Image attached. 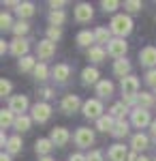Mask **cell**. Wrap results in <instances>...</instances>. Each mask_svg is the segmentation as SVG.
I'll list each match as a JSON object with an SVG mask.
<instances>
[{"mask_svg": "<svg viewBox=\"0 0 156 161\" xmlns=\"http://www.w3.org/2000/svg\"><path fill=\"white\" fill-rule=\"evenodd\" d=\"M109 30L113 35H118V39H124L133 30V19L128 15H116L111 19V24H109Z\"/></svg>", "mask_w": 156, "mask_h": 161, "instance_id": "cell-1", "label": "cell"}, {"mask_svg": "<svg viewBox=\"0 0 156 161\" xmlns=\"http://www.w3.org/2000/svg\"><path fill=\"white\" fill-rule=\"evenodd\" d=\"M75 144L79 146V148H90L92 144H94V133H92V129H77L75 131Z\"/></svg>", "mask_w": 156, "mask_h": 161, "instance_id": "cell-2", "label": "cell"}, {"mask_svg": "<svg viewBox=\"0 0 156 161\" xmlns=\"http://www.w3.org/2000/svg\"><path fill=\"white\" fill-rule=\"evenodd\" d=\"M131 120H133V125H135L137 129H143V127H148V125H152L150 112H148V110H141V108H135V110H133Z\"/></svg>", "mask_w": 156, "mask_h": 161, "instance_id": "cell-3", "label": "cell"}, {"mask_svg": "<svg viewBox=\"0 0 156 161\" xmlns=\"http://www.w3.org/2000/svg\"><path fill=\"white\" fill-rule=\"evenodd\" d=\"M84 114L88 116V118H101L103 116V105H101V101L98 99H88L84 103Z\"/></svg>", "mask_w": 156, "mask_h": 161, "instance_id": "cell-4", "label": "cell"}, {"mask_svg": "<svg viewBox=\"0 0 156 161\" xmlns=\"http://www.w3.org/2000/svg\"><path fill=\"white\" fill-rule=\"evenodd\" d=\"M126 41L124 39H111V43L107 45V52L113 56V58H118V60H122L124 58V54H126Z\"/></svg>", "mask_w": 156, "mask_h": 161, "instance_id": "cell-5", "label": "cell"}, {"mask_svg": "<svg viewBox=\"0 0 156 161\" xmlns=\"http://www.w3.org/2000/svg\"><path fill=\"white\" fill-rule=\"evenodd\" d=\"M122 92H124V97H137V92H139V80L135 75L124 77L122 80Z\"/></svg>", "mask_w": 156, "mask_h": 161, "instance_id": "cell-6", "label": "cell"}, {"mask_svg": "<svg viewBox=\"0 0 156 161\" xmlns=\"http://www.w3.org/2000/svg\"><path fill=\"white\" fill-rule=\"evenodd\" d=\"M36 54H39V58H41V60H49V58L56 54V43H54V41H49V39L41 41V43L36 45Z\"/></svg>", "mask_w": 156, "mask_h": 161, "instance_id": "cell-7", "label": "cell"}, {"mask_svg": "<svg viewBox=\"0 0 156 161\" xmlns=\"http://www.w3.org/2000/svg\"><path fill=\"white\" fill-rule=\"evenodd\" d=\"M9 110H11L13 114L24 116V112L28 110V99H26L24 95H15V97H11V101H9Z\"/></svg>", "mask_w": 156, "mask_h": 161, "instance_id": "cell-8", "label": "cell"}, {"mask_svg": "<svg viewBox=\"0 0 156 161\" xmlns=\"http://www.w3.org/2000/svg\"><path fill=\"white\" fill-rule=\"evenodd\" d=\"M49 116H51V105L49 103H36L32 108V118L39 123H45Z\"/></svg>", "mask_w": 156, "mask_h": 161, "instance_id": "cell-9", "label": "cell"}, {"mask_svg": "<svg viewBox=\"0 0 156 161\" xmlns=\"http://www.w3.org/2000/svg\"><path fill=\"white\" fill-rule=\"evenodd\" d=\"M51 142H54V146H64L69 140H71V133L64 129V127H56V129H51V137H49Z\"/></svg>", "mask_w": 156, "mask_h": 161, "instance_id": "cell-10", "label": "cell"}, {"mask_svg": "<svg viewBox=\"0 0 156 161\" xmlns=\"http://www.w3.org/2000/svg\"><path fill=\"white\" fill-rule=\"evenodd\" d=\"M92 15H94L92 4L81 2V4H77V7H75V19H77V22H90V19H92Z\"/></svg>", "mask_w": 156, "mask_h": 161, "instance_id": "cell-11", "label": "cell"}, {"mask_svg": "<svg viewBox=\"0 0 156 161\" xmlns=\"http://www.w3.org/2000/svg\"><path fill=\"white\" fill-rule=\"evenodd\" d=\"M128 150L124 144H113L111 148H109V161H126L128 159Z\"/></svg>", "mask_w": 156, "mask_h": 161, "instance_id": "cell-12", "label": "cell"}, {"mask_svg": "<svg viewBox=\"0 0 156 161\" xmlns=\"http://www.w3.org/2000/svg\"><path fill=\"white\" fill-rule=\"evenodd\" d=\"M79 105H81V101L77 95H66L64 99H62V110L66 112V114H73V112L79 110Z\"/></svg>", "mask_w": 156, "mask_h": 161, "instance_id": "cell-13", "label": "cell"}, {"mask_svg": "<svg viewBox=\"0 0 156 161\" xmlns=\"http://www.w3.org/2000/svg\"><path fill=\"white\" fill-rule=\"evenodd\" d=\"M139 58H141V64H145V67H154L156 64V47H152V45L143 47L141 54H139Z\"/></svg>", "mask_w": 156, "mask_h": 161, "instance_id": "cell-14", "label": "cell"}, {"mask_svg": "<svg viewBox=\"0 0 156 161\" xmlns=\"http://www.w3.org/2000/svg\"><path fill=\"white\" fill-rule=\"evenodd\" d=\"M28 47H30V45H28L26 39H15V41L11 43V54L24 58V56H28Z\"/></svg>", "mask_w": 156, "mask_h": 161, "instance_id": "cell-15", "label": "cell"}, {"mask_svg": "<svg viewBox=\"0 0 156 161\" xmlns=\"http://www.w3.org/2000/svg\"><path fill=\"white\" fill-rule=\"evenodd\" d=\"M96 127L101 129V131H105V133H111L113 131V127H116V118L107 114V116H101L98 120H96Z\"/></svg>", "mask_w": 156, "mask_h": 161, "instance_id": "cell-16", "label": "cell"}, {"mask_svg": "<svg viewBox=\"0 0 156 161\" xmlns=\"http://www.w3.org/2000/svg\"><path fill=\"white\" fill-rule=\"evenodd\" d=\"M113 73L118 75V77H122V80L128 77V73H131V62L124 60V58H122V60H116V64H113Z\"/></svg>", "mask_w": 156, "mask_h": 161, "instance_id": "cell-17", "label": "cell"}, {"mask_svg": "<svg viewBox=\"0 0 156 161\" xmlns=\"http://www.w3.org/2000/svg\"><path fill=\"white\" fill-rule=\"evenodd\" d=\"M54 148V142L47 140V137H41V140H36V153L39 155H43V157H49V153Z\"/></svg>", "mask_w": 156, "mask_h": 161, "instance_id": "cell-18", "label": "cell"}, {"mask_svg": "<svg viewBox=\"0 0 156 161\" xmlns=\"http://www.w3.org/2000/svg\"><path fill=\"white\" fill-rule=\"evenodd\" d=\"M15 11H17V15H19L22 19L32 17V15H34V4H32V2H19V4L15 7Z\"/></svg>", "mask_w": 156, "mask_h": 161, "instance_id": "cell-19", "label": "cell"}, {"mask_svg": "<svg viewBox=\"0 0 156 161\" xmlns=\"http://www.w3.org/2000/svg\"><path fill=\"white\" fill-rule=\"evenodd\" d=\"M148 144H150V140H148V136H143V133H135L133 140H131V146L135 148V153L148 148Z\"/></svg>", "mask_w": 156, "mask_h": 161, "instance_id": "cell-20", "label": "cell"}, {"mask_svg": "<svg viewBox=\"0 0 156 161\" xmlns=\"http://www.w3.org/2000/svg\"><path fill=\"white\" fill-rule=\"evenodd\" d=\"M94 37H96V43H98V45H103V43H111V30H109V28H103V26H101V28H96L94 30Z\"/></svg>", "mask_w": 156, "mask_h": 161, "instance_id": "cell-21", "label": "cell"}, {"mask_svg": "<svg viewBox=\"0 0 156 161\" xmlns=\"http://www.w3.org/2000/svg\"><path fill=\"white\" fill-rule=\"evenodd\" d=\"M51 73H54V77L58 82H66V77L71 75V69H69V64H56Z\"/></svg>", "mask_w": 156, "mask_h": 161, "instance_id": "cell-22", "label": "cell"}, {"mask_svg": "<svg viewBox=\"0 0 156 161\" xmlns=\"http://www.w3.org/2000/svg\"><path fill=\"white\" fill-rule=\"evenodd\" d=\"M113 92V84L109 82V80H101L98 84H96V95L98 97H109Z\"/></svg>", "mask_w": 156, "mask_h": 161, "instance_id": "cell-23", "label": "cell"}, {"mask_svg": "<svg viewBox=\"0 0 156 161\" xmlns=\"http://www.w3.org/2000/svg\"><path fill=\"white\" fill-rule=\"evenodd\" d=\"M96 37H94V32H90V30H81L79 35H77V43L81 45V47H88L90 43H94Z\"/></svg>", "mask_w": 156, "mask_h": 161, "instance_id": "cell-24", "label": "cell"}, {"mask_svg": "<svg viewBox=\"0 0 156 161\" xmlns=\"http://www.w3.org/2000/svg\"><path fill=\"white\" fill-rule=\"evenodd\" d=\"M88 58L92 62H103L105 60V50H103L101 45H94V47L88 50Z\"/></svg>", "mask_w": 156, "mask_h": 161, "instance_id": "cell-25", "label": "cell"}, {"mask_svg": "<svg viewBox=\"0 0 156 161\" xmlns=\"http://www.w3.org/2000/svg\"><path fill=\"white\" fill-rule=\"evenodd\" d=\"M81 77H84L86 84H98V71H96L94 67H86Z\"/></svg>", "mask_w": 156, "mask_h": 161, "instance_id": "cell-26", "label": "cell"}, {"mask_svg": "<svg viewBox=\"0 0 156 161\" xmlns=\"http://www.w3.org/2000/svg\"><path fill=\"white\" fill-rule=\"evenodd\" d=\"M15 114H13L11 110H2L0 112V125H2V129H7V127H11V125H15Z\"/></svg>", "mask_w": 156, "mask_h": 161, "instance_id": "cell-27", "label": "cell"}, {"mask_svg": "<svg viewBox=\"0 0 156 161\" xmlns=\"http://www.w3.org/2000/svg\"><path fill=\"white\" fill-rule=\"evenodd\" d=\"M124 112H128L124 103H113V105H111V110H109V114H111L116 120H124Z\"/></svg>", "mask_w": 156, "mask_h": 161, "instance_id": "cell-28", "label": "cell"}, {"mask_svg": "<svg viewBox=\"0 0 156 161\" xmlns=\"http://www.w3.org/2000/svg\"><path fill=\"white\" fill-rule=\"evenodd\" d=\"M137 103H139L141 110H148V108L154 103V97H152L150 92H141V95H137Z\"/></svg>", "mask_w": 156, "mask_h": 161, "instance_id": "cell-29", "label": "cell"}, {"mask_svg": "<svg viewBox=\"0 0 156 161\" xmlns=\"http://www.w3.org/2000/svg\"><path fill=\"white\" fill-rule=\"evenodd\" d=\"M30 125H32V120H30V116H17V120H15V129L22 133V131H28L30 129Z\"/></svg>", "mask_w": 156, "mask_h": 161, "instance_id": "cell-30", "label": "cell"}, {"mask_svg": "<svg viewBox=\"0 0 156 161\" xmlns=\"http://www.w3.org/2000/svg\"><path fill=\"white\" fill-rule=\"evenodd\" d=\"M7 150H9V155H15V153L22 150V140H19V136L9 137V142H7Z\"/></svg>", "mask_w": 156, "mask_h": 161, "instance_id": "cell-31", "label": "cell"}, {"mask_svg": "<svg viewBox=\"0 0 156 161\" xmlns=\"http://www.w3.org/2000/svg\"><path fill=\"white\" fill-rule=\"evenodd\" d=\"M116 137H124L128 133V123L126 120H116V127H113V131H111Z\"/></svg>", "mask_w": 156, "mask_h": 161, "instance_id": "cell-32", "label": "cell"}, {"mask_svg": "<svg viewBox=\"0 0 156 161\" xmlns=\"http://www.w3.org/2000/svg\"><path fill=\"white\" fill-rule=\"evenodd\" d=\"M64 19H66L64 11H51L49 13V22H51V26H58V28H60V24H64Z\"/></svg>", "mask_w": 156, "mask_h": 161, "instance_id": "cell-33", "label": "cell"}, {"mask_svg": "<svg viewBox=\"0 0 156 161\" xmlns=\"http://www.w3.org/2000/svg\"><path fill=\"white\" fill-rule=\"evenodd\" d=\"M19 69H22V71H34L36 69V64H34V58H32V56H24V58H22V60H19Z\"/></svg>", "mask_w": 156, "mask_h": 161, "instance_id": "cell-34", "label": "cell"}, {"mask_svg": "<svg viewBox=\"0 0 156 161\" xmlns=\"http://www.w3.org/2000/svg\"><path fill=\"white\" fill-rule=\"evenodd\" d=\"M28 28H30V26L26 24L24 19H19V22H17V24L13 26V32H15V35H17V39H24V35H26V32H28Z\"/></svg>", "mask_w": 156, "mask_h": 161, "instance_id": "cell-35", "label": "cell"}, {"mask_svg": "<svg viewBox=\"0 0 156 161\" xmlns=\"http://www.w3.org/2000/svg\"><path fill=\"white\" fill-rule=\"evenodd\" d=\"M47 75H49V71H47V64H45V62L36 64V69H34V77L36 80H47Z\"/></svg>", "mask_w": 156, "mask_h": 161, "instance_id": "cell-36", "label": "cell"}, {"mask_svg": "<svg viewBox=\"0 0 156 161\" xmlns=\"http://www.w3.org/2000/svg\"><path fill=\"white\" fill-rule=\"evenodd\" d=\"M60 35H62V30L58 28V26H49V28H47V39H49V41L56 43V41L60 39Z\"/></svg>", "mask_w": 156, "mask_h": 161, "instance_id": "cell-37", "label": "cell"}, {"mask_svg": "<svg viewBox=\"0 0 156 161\" xmlns=\"http://www.w3.org/2000/svg\"><path fill=\"white\" fill-rule=\"evenodd\" d=\"M0 28H2V30L13 28V22H11V15H9V13H2V15H0Z\"/></svg>", "mask_w": 156, "mask_h": 161, "instance_id": "cell-38", "label": "cell"}, {"mask_svg": "<svg viewBox=\"0 0 156 161\" xmlns=\"http://www.w3.org/2000/svg\"><path fill=\"white\" fill-rule=\"evenodd\" d=\"M101 7H103V11H105V13H111V11L118 9V2H116V0H103Z\"/></svg>", "mask_w": 156, "mask_h": 161, "instance_id": "cell-39", "label": "cell"}, {"mask_svg": "<svg viewBox=\"0 0 156 161\" xmlns=\"http://www.w3.org/2000/svg\"><path fill=\"white\" fill-rule=\"evenodd\" d=\"M124 9H126V11H131V13H135V11H139V9H141V2H139V0H128V2L124 4Z\"/></svg>", "mask_w": 156, "mask_h": 161, "instance_id": "cell-40", "label": "cell"}, {"mask_svg": "<svg viewBox=\"0 0 156 161\" xmlns=\"http://www.w3.org/2000/svg\"><path fill=\"white\" fill-rule=\"evenodd\" d=\"M145 82H148L150 86L156 88V69H150V71L145 73Z\"/></svg>", "mask_w": 156, "mask_h": 161, "instance_id": "cell-41", "label": "cell"}, {"mask_svg": "<svg viewBox=\"0 0 156 161\" xmlns=\"http://www.w3.org/2000/svg\"><path fill=\"white\" fill-rule=\"evenodd\" d=\"M9 92H11V82L2 80V82H0V95L4 97V95H9Z\"/></svg>", "mask_w": 156, "mask_h": 161, "instance_id": "cell-42", "label": "cell"}, {"mask_svg": "<svg viewBox=\"0 0 156 161\" xmlns=\"http://www.w3.org/2000/svg\"><path fill=\"white\" fill-rule=\"evenodd\" d=\"M88 161H103V153H101V150H92V153L88 155Z\"/></svg>", "mask_w": 156, "mask_h": 161, "instance_id": "cell-43", "label": "cell"}, {"mask_svg": "<svg viewBox=\"0 0 156 161\" xmlns=\"http://www.w3.org/2000/svg\"><path fill=\"white\" fill-rule=\"evenodd\" d=\"M71 161H88V157L79 155V153H75V155H71Z\"/></svg>", "mask_w": 156, "mask_h": 161, "instance_id": "cell-44", "label": "cell"}, {"mask_svg": "<svg viewBox=\"0 0 156 161\" xmlns=\"http://www.w3.org/2000/svg\"><path fill=\"white\" fill-rule=\"evenodd\" d=\"M135 101H137V97H124V101H122V103H124V105L128 108V105H133Z\"/></svg>", "mask_w": 156, "mask_h": 161, "instance_id": "cell-45", "label": "cell"}, {"mask_svg": "<svg viewBox=\"0 0 156 161\" xmlns=\"http://www.w3.org/2000/svg\"><path fill=\"white\" fill-rule=\"evenodd\" d=\"M43 97H45V99H51V97H54V90H51V88H45V90H43Z\"/></svg>", "mask_w": 156, "mask_h": 161, "instance_id": "cell-46", "label": "cell"}, {"mask_svg": "<svg viewBox=\"0 0 156 161\" xmlns=\"http://www.w3.org/2000/svg\"><path fill=\"white\" fill-rule=\"evenodd\" d=\"M126 161H139V157H137V153H131V155H128V159Z\"/></svg>", "mask_w": 156, "mask_h": 161, "instance_id": "cell-47", "label": "cell"}, {"mask_svg": "<svg viewBox=\"0 0 156 161\" xmlns=\"http://www.w3.org/2000/svg\"><path fill=\"white\" fill-rule=\"evenodd\" d=\"M0 161H11V155H9V153H7V155L2 153V155H0Z\"/></svg>", "mask_w": 156, "mask_h": 161, "instance_id": "cell-48", "label": "cell"}, {"mask_svg": "<svg viewBox=\"0 0 156 161\" xmlns=\"http://www.w3.org/2000/svg\"><path fill=\"white\" fill-rule=\"evenodd\" d=\"M0 142H2V146H4V144H7V142H9V137L4 136V131H2V136H0Z\"/></svg>", "mask_w": 156, "mask_h": 161, "instance_id": "cell-49", "label": "cell"}, {"mask_svg": "<svg viewBox=\"0 0 156 161\" xmlns=\"http://www.w3.org/2000/svg\"><path fill=\"white\" fill-rule=\"evenodd\" d=\"M150 127H152V136L156 137V120H154V123H152V125H150Z\"/></svg>", "mask_w": 156, "mask_h": 161, "instance_id": "cell-50", "label": "cell"}, {"mask_svg": "<svg viewBox=\"0 0 156 161\" xmlns=\"http://www.w3.org/2000/svg\"><path fill=\"white\" fill-rule=\"evenodd\" d=\"M39 161H54V159H51V157H41Z\"/></svg>", "mask_w": 156, "mask_h": 161, "instance_id": "cell-51", "label": "cell"}, {"mask_svg": "<svg viewBox=\"0 0 156 161\" xmlns=\"http://www.w3.org/2000/svg\"><path fill=\"white\" fill-rule=\"evenodd\" d=\"M139 161H150V159H148V157H139Z\"/></svg>", "mask_w": 156, "mask_h": 161, "instance_id": "cell-52", "label": "cell"}]
</instances>
